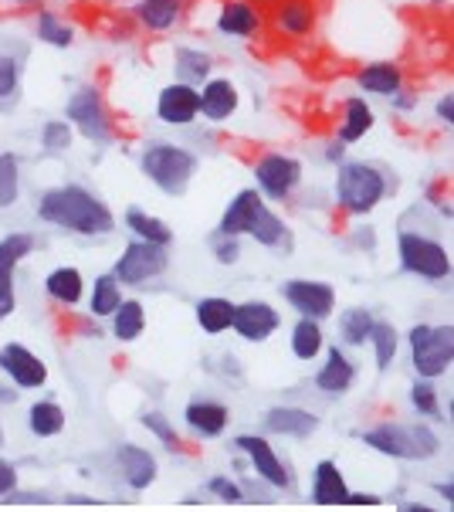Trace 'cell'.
<instances>
[{
    "mask_svg": "<svg viewBox=\"0 0 454 512\" xmlns=\"http://www.w3.org/2000/svg\"><path fill=\"white\" fill-rule=\"evenodd\" d=\"M38 218L45 224H55L61 231L82 234V238H102V234L116 228L109 204L82 184L48 187L38 197Z\"/></svg>",
    "mask_w": 454,
    "mask_h": 512,
    "instance_id": "cell-1",
    "label": "cell"
},
{
    "mask_svg": "<svg viewBox=\"0 0 454 512\" xmlns=\"http://www.w3.org/2000/svg\"><path fill=\"white\" fill-rule=\"evenodd\" d=\"M200 167V156L194 150H187L183 143H167V140H153L143 146L139 153V170L150 180L156 190H163L167 197H183L190 190Z\"/></svg>",
    "mask_w": 454,
    "mask_h": 512,
    "instance_id": "cell-2",
    "label": "cell"
},
{
    "mask_svg": "<svg viewBox=\"0 0 454 512\" xmlns=\"http://www.w3.org/2000/svg\"><path fill=\"white\" fill-rule=\"evenodd\" d=\"M390 190V180L377 163L366 160H343L336 170V201L343 204V211L366 218L383 204Z\"/></svg>",
    "mask_w": 454,
    "mask_h": 512,
    "instance_id": "cell-3",
    "label": "cell"
},
{
    "mask_svg": "<svg viewBox=\"0 0 454 512\" xmlns=\"http://www.w3.org/2000/svg\"><path fill=\"white\" fill-rule=\"evenodd\" d=\"M363 441L370 448L383 451V455L394 458H431L438 455L441 441L427 424H414V428H404V424H377L363 435Z\"/></svg>",
    "mask_w": 454,
    "mask_h": 512,
    "instance_id": "cell-4",
    "label": "cell"
},
{
    "mask_svg": "<svg viewBox=\"0 0 454 512\" xmlns=\"http://www.w3.org/2000/svg\"><path fill=\"white\" fill-rule=\"evenodd\" d=\"M400 265L410 275H421L427 282H441L451 275V255L441 241L427 238L421 231H400L397 234Z\"/></svg>",
    "mask_w": 454,
    "mask_h": 512,
    "instance_id": "cell-5",
    "label": "cell"
},
{
    "mask_svg": "<svg viewBox=\"0 0 454 512\" xmlns=\"http://www.w3.org/2000/svg\"><path fill=\"white\" fill-rule=\"evenodd\" d=\"M410 357H414V370L424 380L448 373L454 360V326H414L410 329Z\"/></svg>",
    "mask_w": 454,
    "mask_h": 512,
    "instance_id": "cell-6",
    "label": "cell"
},
{
    "mask_svg": "<svg viewBox=\"0 0 454 512\" xmlns=\"http://www.w3.org/2000/svg\"><path fill=\"white\" fill-rule=\"evenodd\" d=\"M65 119L89 143L106 146V143L116 140V126H112V116H109V109H106V99H102V92L92 89V85H82V89H78L72 99H68Z\"/></svg>",
    "mask_w": 454,
    "mask_h": 512,
    "instance_id": "cell-7",
    "label": "cell"
},
{
    "mask_svg": "<svg viewBox=\"0 0 454 512\" xmlns=\"http://www.w3.org/2000/svg\"><path fill=\"white\" fill-rule=\"evenodd\" d=\"M302 184V160L288 153H265L255 163V190L265 201H288Z\"/></svg>",
    "mask_w": 454,
    "mask_h": 512,
    "instance_id": "cell-8",
    "label": "cell"
},
{
    "mask_svg": "<svg viewBox=\"0 0 454 512\" xmlns=\"http://www.w3.org/2000/svg\"><path fill=\"white\" fill-rule=\"evenodd\" d=\"M170 265V255L163 245H150V241H139L133 238L122 251V258L112 268V275L122 282V285H143L156 279V275H163Z\"/></svg>",
    "mask_w": 454,
    "mask_h": 512,
    "instance_id": "cell-9",
    "label": "cell"
},
{
    "mask_svg": "<svg viewBox=\"0 0 454 512\" xmlns=\"http://www.w3.org/2000/svg\"><path fill=\"white\" fill-rule=\"evenodd\" d=\"M34 248H38V238L28 231H11L7 238H0V323L17 309L14 272Z\"/></svg>",
    "mask_w": 454,
    "mask_h": 512,
    "instance_id": "cell-10",
    "label": "cell"
},
{
    "mask_svg": "<svg viewBox=\"0 0 454 512\" xmlns=\"http://www.w3.org/2000/svg\"><path fill=\"white\" fill-rule=\"evenodd\" d=\"M285 302L305 319H326L336 309V292L329 282H312V279H292L282 285Z\"/></svg>",
    "mask_w": 454,
    "mask_h": 512,
    "instance_id": "cell-11",
    "label": "cell"
},
{
    "mask_svg": "<svg viewBox=\"0 0 454 512\" xmlns=\"http://www.w3.org/2000/svg\"><path fill=\"white\" fill-rule=\"evenodd\" d=\"M241 92L231 78H207L197 89V116H204L207 123H227L238 112Z\"/></svg>",
    "mask_w": 454,
    "mask_h": 512,
    "instance_id": "cell-12",
    "label": "cell"
},
{
    "mask_svg": "<svg viewBox=\"0 0 454 512\" xmlns=\"http://www.w3.org/2000/svg\"><path fill=\"white\" fill-rule=\"evenodd\" d=\"M0 370H4L7 377H11L14 384L24 387V390H38V387H45V380H48L45 360H41L38 353H31L28 346H21V343L0 346Z\"/></svg>",
    "mask_w": 454,
    "mask_h": 512,
    "instance_id": "cell-13",
    "label": "cell"
},
{
    "mask_svg": "<svg viewBox=\"0 0 454 512\" xmlns=\"http://www.w3.org/2000/svg\"><path fill=\"white\" fill-rule=\"evenodd\" d=\"M278 323H282V316L268 306V302L261 299H251V302H241V306H234V319H231V329L241 336V340L248 343H265L268 336L275 333Z\"/></svg>",
    "mask_w": 454,
    "mask_h": 512,
    "instance_id": "cell-14",
    "label": "cell"
},
{
    "mask_svg": "<svg viewBox=\"0 0 454 512\" xmlns=\"http://www.w3.org/2000/svg\"><path fill=\"white\" fill-rule=\"evenodd\" d=\"M156 116L167 126H190L197 119V89L187 82H170L156 95Z\"/></svg>",
    "mask_w": 454,
    "mask_h": 512,
    "instance_id": "cell-15",
    "label": "cell"
},
{
    "mask_svg": "<svg viewBox=\"0 0 454 512\" xmlns=\"http://www.w3.org/2000/svg\"><path fill=\"white\" fill-rule=\"evenodd\" d=\"M244 455L251 458V465H255V472L265 479L268 485H275V489H288L292 485V479H288V472H285V465H282V458L275 455V448L268 445L265 438H255V435H241L238 441H234Z\"/></svg>",
    "mask_w": 454,
    "mask_h": 512,
    "instance_id": "cell-16",
    "label": "cell"
},
{
    "mask_svg": "<svg viewBox=\"0 0 454 512\" xmlns=\"http://www.w3.org/2000/svg\"><path fill=\"white\" fill-rule=\"evenodd\" d=\"M261 204H265V197H261L255 187L238 190V194L231 197V204L224 207L221 221H217V234H227V238H241V234H248Z\"/></svg>",
    "mask_w": 454,
    "mask_h": 512,
    "instance_id": "cell-17",
    "label": "cell"
},
{
    "mask_svg": "<svg viewBox=\"0 0 454 512\" xmlns=\"http://www.w3.org/2000/svg\"><path fill=\"white\" fill-rule=\"evenodd\" d=\"M373 123H377V116H373L370 102H366L363 95H349V99L343 102V119H339L336 140L343 146L360 143L363 136H370Z\"/></svg>",
    "mask_w": 454,
    "mask_h": 512,
    "instance_id": "cell-18",
    "label": "cell"
},
{
    "mask_svg": "<svg viewBox=\"0 0 454 512\" xmlns=\"http://www.w3.org/2000/svg\"><path fill=\"white\" fill-rule=\"evenodd\" d=\"M217 31L227 38H255L261 31V14L248 0H224L221 14H217Z\"/></svg>",
    "mask_w": 454,
    "mask_h": 512,
    "instance_id": "cell-19",
    "label": "cell"
},
{
    "mask_svg": "<svg viewBox=\"0 0 454 512\" xmlns=\"http://www.w3.org/2000/svg\"><path fill=\"white\" fill-rule=\"evenodd\" d=\"M356 85L370 95H383V99H394V95L404 89V72L394 62H373L363 65L360 75H356Z\"/></svg>",
    "mask_w": 454,
    "mask_h": 512,
    "instance_id": "cell-20",
    "label": "cell"
},
{
    "mask_svg": "<svg viewBox=\"0 0 454 512\" xmlns=\"http://www.w3.org/2000/svg\"><path fill=\"white\" fill-rule=\"evenodd\" d=\"M346 499H349V489L336 462H319L316 479H312V502H316V506H346Z\"/></svg>",
    "mask_w": 454,
    "mask_h": 512,
    "instance_id": "cell-21",
    "label": "cell"
},
{
    "mask_svg": "<svg viewBox=\"0 0 454 512\" xmlns=\"http://www.w3.org/2000/svg\"><path fill=\"white\" fill-rule=\"evenodd\" d=\"M275 28L292 34V38H305L316 28V7L312 0H282L275 7Z\"/></svg>",
    "mask_w": 454,
    "mask_h": 512,
    "instance_id": "cell-22",
    "label": "cell"
},
{
    "mask_svg": "<svg viewBox=\"0 0 454 512\" xmlns=\"http://www.w3.org/2000/svg\"><path fill=\"white\" fill-rule=\"evenodd\" d=\"M265 424L275 435H292V438H309L319 428V418L302 407H272L265 414Z\"/></svg>",
    "mask_w": 454,
    "mask_h": 512,
    "instance_id": "cell-23",
    "label": "cell"
},
{
    "mask_svg": "<svg viewBox=\"0 0 454 512\" xmlns=\"http://www.w3.org/2000/svg\"><path fill=\"white\" fill-rule=\"evenodd\" d=\"M356 380V367L349 363V357L343 350H329L326 353V367L316 373V387L326 390V394H346Z\"/></svg>",
    "mask_w": 454,
    "mask_h": 512,
    "instance_id": "cell-24",
    "label": "cell"
},
{
    "mask_svg": "<svg viewBox=\"0 0 454 512\" xmlns=\"http://www.w3.org/2000/svg\"><path fill=\"white\" fill-rule=\"evenodd\" d=\"M116 458H119L122 475H126V482L133 485V489H146V485H153V479H156V458L146 448L122 445Z\"/></svg>",
    "mask_w": 454,
    "mask_h": 512,
    "instance_id": "cell-25",
    "label": "cell"
},
{
    "mask_svg": "<svg viewBox=\"0 0 454 512\" xmlns=\"http://www.w3.org/2000/svg\"><path fill=\"white\" fill-rule=\"evenodd\" d=\"M227 421H231V414H227V407L217 404V401H194L187 407V424H190V431H197L200 438L224 435Z\"/></svg>",
    "mask_w": 454,
    "mask_h": 512,
    "instance_id": "cell-26",
    "label": "cell"
},
{
    "mask_svg": "<svg viewBox=\"0 0 454 512\" xmlns=\"http://www.w3.org/2000/svg\"><path fill=\"white\" fill-rule=\"evenodd\" d=\"M126 228L133 231V238L139 241H150V245H163L170 248L173 245V231L167 221H160L156 214L143 211V207H129L126 211Z\"/></svg>",
    "mask_w": 454,
    "mask_h": 512,
    "instance_id": "cell-27",
    "label": "cell"
},
{
    "mask_svg": "<svg viewBox=\"0 0 454 512\" xmlns=\"http://www.w3.org/2000/svg\"><path fill=\"white\" fill-rule=\"evenodd\" d=\"M173 68H177V82L187 85H204L214 72V58L200 48H177L173 51Z\"/></svg>",
    "mask_w": 454,
    "mask_h": 512,
    "instance_id": "cell-28",
    "label": "cell"
},
{
    "mask_svg": "<svg viewBox=\"0 0 454 512\" xmlns=\"http://www.w3.org/2000/svg\"><path fill=\"white\" fill-rule=\"evenodd\" d=\"M183 14V0H139L136 17L146 31H170Z\"/></svg>",
    "mask_w": 454,
    "mask_h": 512,
    "instance_id": "cell-29",
    "label": "cell"
},
{
    "mask_svg": "<svg viewBox=\"0 0 454 512\" xmlns=\"http://www.w3.org/2000/svg\"><path fill=\"white\" fill-rule=\"evenodd\" d=\"M45 292L55 302H61V306H75V302H82V295H85V279L78 268L61 265L45 279Z\"/></svg>",
    "mask_w": 454,
    "mask_h": 512,
    "instance_id": "cell-30",
    "label": "cell"
},
{
    "mask_svg": "<svg viewBox=\"0 0 454 512\" xmlns=\"http://www.w3.org/2000/svg\"><path fill=\"white\" fill-rule=\"evenodd\" d=\"M248 234L258 241V245H265V248H288V224L278 218V214L268 204L258 207V214H255V221H251Z\"/></svg>",
    "mask_w": 454,
    "mask_h": 512,
    "instance_id": "cell-31",
    "label": "cell"
},
{
    "mask_svg": "<svg viewBox=\"0 0 454 512\" xmlns=\"http://www.w3.org/2000/svg\"><path fill=\"white\" fill-rule=\"evenodd\" d=\"M143 329H146V309H143V302L122 299L119 309L112 312V333H116V340L133 343V340H139V333H143Z\"/></svg>",
    "mask_w": 454,
    "mask_h": 512,
    "instance_id": "cell-32",
    "label": "cell"
},
{
    "mask_svg": "<svg viewBox=\"0 0 454 512\" xmlns=\"http://www.w3.org/2000/svg\"><path fill=\"white\" fill-rule=\"evenodd\" d=\"M231 319H234V302L217 299V295L197 302V323L204 333H211V336L224 333V329H231Z\"/></svg>",
    "mask_w": 454,
    "mask_h": 512,
    "instance_id": "cell-33",
    "label": "cell"
},
{
    "mask_svg": "<svg viewBox=\"0 0 454 512\" xmlns=\"http://www.w3.org/2000/svg\"><path fill=\"white\" fill-rule=\"evenodd\" d=\"M322 346H326V340H322V326H319V319H299L292 329V353L299 360H316L319 353H322Z\"/></svg>",
    "mask_w": 454,
    "mask_h": 512,
    "instance_id": "cell-34",
    "label": "cell"
},
{
    "mask_svg": "<svg viewBox=\"0 0 454 512\" xmlns=\"http://www.w3.org/2000/svg\"><path fill=\"white\" fill-rule=\"evenodd\" d=\"M21 75H24V55H11L0 51V109H11L21 92Z\"/></svg>",
    "mask_w": 454,
    "mask_h": 512,
    "instance_id": "cell-35",
    "label": "cell"
},
{
    "mask_svg": "<svg viewBox=\"0 0 454 512\" xmlns=\"http://www.w3.org/2000/svg\"><path fill=\"white\" fill-rule=\"evenodd\" d=\"M34 31H38V41H45L51 48H72L75 45V28L65 24L55 11H41L38 21H34Z\"/></svg>",
    "mask_w": 454,
    "mask_h": 512,
    "instance_id": "cell-36",
    "label": "cell"
},
{
    "mask_svg": "<svg viewBox=\"0 0 454 512\" xmlns=\"http://www.w3.org/2000/svg\"><path fill=\"white\" fill-rule=\"evenodd\" d=\"M373 312L370 309H346L339 316V336L349 343V346H363L370 343V333H373Z\"/></svg>",
    "mask_w": 454,
    "mask_h": 512,
    "instance_id": "cell-37",
    "label": "cell"
},
{
    "mask_svg": "<svg viewBox=\"0 0 454 512\" xmlns=\"http://www.w3.org/2000/svg\"><path fill=\"white\" fill-rule=\"evenodd\" d=\"M28 424L38 438H55L61 435V428H65V411H61L55 401H38L31 407Z\"/></svg>",
    "mask_w": 454,
    "mask_h": 512,
    "instance_id": "cell-38",
    "label": "cell"
},
{
    "mask_svg": "<svg viewBox=\"0 0 454 512\" xmlns=\"http://www.w3.org/2000/svg\"><path fill=\"white\" fill-rule=\"evenodd\" d=\"M21 201V160L17 153H0V207H14Z\"/></svg>",
    "mask_w": 454,
    "mask_h": 512,
    "instance_id": "cell-39",
    "label": "cell"
},
{
    "mask_svg": "<svg viewBox=\"0 0 454 512\" xmlns=\"http://www.w3.org/2000/svg\"><path fill=\"white\" fill-rule=\"evenodd\" d=\"M122 302V282L116 275H99L92 282V316H112Z\"/></svg>",
    "mask_w": 454,
    "mask_h": 512,
    "instance_id": "cell-40",
    "label": "cell"
},
{
    "mask_svg": "<svg viewBox=\"0 0 454 512\" xmlns=\"http://www.w3.org/2000/svg\"><path fill=\"white\" fill-rule=\"evenodd\" d=\"M370 343H373V350H377V367H380V370H387L390 363H394V357H397V346H400L397 329L390 326V323H373Z\"/></svg>",
    "mask_w": 454,
    "mask_h": 512,
    "instance_id": "cell-41",
    "label": "cell"
},
{
    "mask_svg": "<svg viewBox=\"0 0 454 512\" xmlns=\"http://www.w3.org/2000/svg\"><path fill=\"white\" fill-rule=\"evenodd\" d=\"M72 140H75V129L68 119H48V123L41 126V146H45L48 153L72 150Z\"/></svg>",
    "mask_w": 454,
    "mask_h": 512,
    "instance_id": "cell-42",
    "label": "cell"
},
{
    "mask_svg": "<svg viewBox=\"0 0 454 512\" xmlns=\"http://www.w3.org/2000/svg\"><path fill=\"white\" fill-rule=\"evenodd\" d=\"M410 404H414L421 414H427V418H438V414H441L438 390L431 387V380H417V384L410 387Z\"/></svg>",
    "mask_w": 454,
    "mask_h": 512,
    "instance_id": "cell-43",
    "label": "cell"
},
{
    "mask_svg": "<svg viewBox=\"0 0 454 512\" xmlns=\"http://www.w3.org/2000/svg\"><path fill=\"white\" fill-rule=\"evenodd\" d=\"M143 424L146 428L153 431L156 438L163 441V445H170V451L173 448H180V438H177V431H173V424L163 418V414H156V411H150V414H143Z\"/></svg>",
    "mask_w": 454,
    "mask_h": 512,
    "instance_id": "cell-44",
    "label": "cell"
},
{
    "mask_svg": "<svg viewBox=\"0 0 454 512\" xmlns=\"http://www.w3.org/2000/svg\"><path fill=\"white\" fill-rule=\"evenodd\" d=\"M214 258L221 265H234L241 258V238H227V234H214Z\"/></svg>",
    "mask_w": 454,
    "mask_h": 512,
    "instance_id": "cell-45",
    "label": "cell"
},
{
    "mask_svg": "<svg viewBox=\"0 0 454 512\" xmlns=\"http://www.w3.org/2000/svg\"><path fill=\"white\" fill-rule=\"evenodd\" d=\"M207 489H211L214 496H217V499H224V502H241V499H244L241 485H234L231 479H221V475H217V479L207 482Z\"/></svg>",
    "mask_w": 454,
    "mask_h": 512,
    "instance_id": "cell-46",
    "label": "cell"
},
{
    "mask_svg": "<svg viewBox=\"0 0 454 512\" xmlns=\"http://www.w3.org/2000/svg\"><path fill=\"white\" fill-rule=\"evenodd\" d=\"M17 489V472L11 462H0V496H11Z\"/></svg>",
    "mask_w": 454,
    "mask_h": 512,
    "instance_id": "cell-47",
    "label": "cell"
},
{
    "mask_svg": "<svg viewBox=\"0 0 454 512\" xmlns=\"http://www.w3.org/2000/svg\"><path fill=\"white\" fill-rule=\"evenodd\" d=\"M434 112H438V119H441L444 126H451L454 123V95L444 92L441 99H438V106H434Z\"/></svg>",
    "mask_w": 454,
    "mask_h": 512,
    "instance_id": "cell-48",
    "label": "cell"
},
{
    "mask_svg": "<svg viewBox=\"0 0 454 512\" xmlns=\"http://www.w3.org/2000/svg\"><path fill=\"white\" fill-rule=\"evenodd\" d=\"M326 160H329V163H343V160H346V146L339 143V140H336V143H329Z\"/></svg>",
    "mask_w": 454,
    "mask_h": 512,
    "instance_id": "cell-49",
    "label": "cell"
},
{
    "mask_svg": "<svg viewBox=\"0 0 454 512\" xmlns=\"http://www.w3.org/2000/svg\"><path fill=\"white\" fill-rule=\"evenodd\" d=\"M377 496H363V492H360V496H353V492H349V499H346V506H377Z\"/></svg>",
    "mask_w": 454,
    "mask_h": 512,
    "instance_id": "cell-50",
    "label": "cell"
},
{
    "mask_svg": "<svg viewBox=\"0 0 454 512\" xmlns=\"http://www.w3.org/2000/svg\"><path fill=\"white\" fill-rule=\"evenodd\" d=\"M394 106L400 109V112H407V109H414L417 106V95H394Z\"/></svg>",
    "mask_w": 454,
    "mask_h": 512,
    "instance_id": "cell-51",
    "label": "cell"
},
{
    "mask_svg": "<svg viewBox=\"0 0 454 512\" xmlns=\"http://www.w3.org/2000/svg\"><path fill=\"white\" fill-rule=\"evenodd\" d=\"M17 401V394L11 387H0V404H14Z\"/></svg>",
    "mask_w": 454,
    "mask_h": 512,
    "instance_id": "cell-52",
    "label": "cell"
},
{
    "mask_svg": "<svg viewBox=\"0 0 454 512\" xmlns=\"http://www.w3.org/2000/svg\"><path fill=\"white\" fill-rule=\"evenodd\" d=\"M410 512H434V509H424V506H410Z\"/></svg>",
    "mask_w": 454,
    "mask_h": 512,
    "instance_id": "cell-53",
    "label": "cell"
},
{
    "mask_svg": "<svg viewBox=\"0 0 454 512\" xmlns=\"http://www.w3.org/2000/svg\"><path fill=\"white\" fill-rule=\"evenodd\" d=\"M11 4H38V0H11Z\"/></svg>",
    "mask_w": 454,
    "mask_h": 512,
    "instance_id": "cell-54",
    "label": "cell"
},
{
    "mask_svg": "<svg viewBox=\"0 0 454 512\" xmlns=\"http://www.w3.org/2000/svg\"><path fill=\"white\" fill-rule=\"evenodd\" d=\"M434 4H448V0H434Z\"/></svg>",
    "mask_w": 454,
    "mask_h": 512,
    "instance_id": "cell-55",
    "label": "cell"
},
{
    "mask_svg": "<svg viewBox=\"0 0 454 512\" xmlns=\"http://www.w3.org/2000/svg\"><path fill=\"white\" fill-rule=\"evenodd\" d=\"M0 445H4V431H0Z\"/></svg>",
    "mask_w": 454,
    "mask_h": 512,
    "instance_id": "cell-56",
    "label": "cell"
}]
</instances>
